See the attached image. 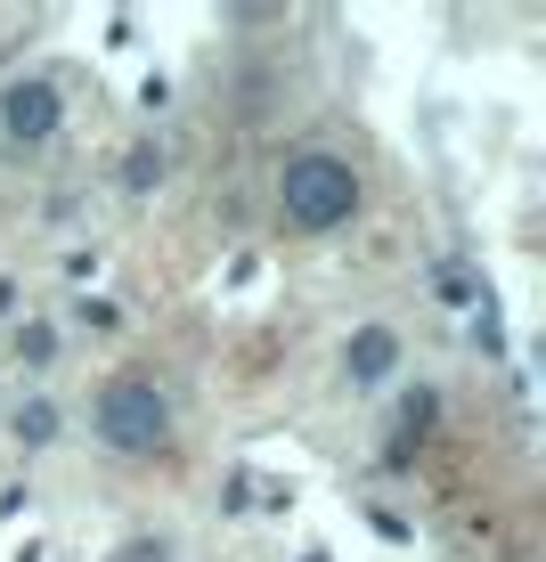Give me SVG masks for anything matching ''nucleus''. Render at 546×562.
<instances>
[{
  "instance_id": "obj_8",
  "label": "nucleus",
  "mask_w": 546,
  "mask_h": 562,
  "mask_svg": "<svg viewBox=\"0 0 546 562\" xmlns=\"http://www.w3.org/2000/svg\"><path fill=\"white\" fill-rule=\"evenodd\" d=\"M155 180H164V147L140 139V147L123 155V188H155Z\"/></svg>"
},
{
  "instance_id": "obj_2",
  "label": "nucleus",
  "mask_w": 546,
  "mask_h": 562,
  "mask_svg": "<svg viewBox=\"0 0 546 562\" xmlns=\"http://www.w3.org/2000/svg\"><path fill=\"white\" fill-rule=\"evenodd\" d=\"M359 212V171L335 147H294L278 164V221L302 228V237H326Z\"/></svg>"
},
{
  "instance_id": "obj_6",
  "label": "nucleus",
  "mask_w": 546,
  "mask_h": 562,
  "mask_svg": "<svg viewBox=\"0 0 546 562\" xmlns=\"http://www.w3.org/2000/svg\"><path fill=\"white\" fill-rule=\"evenodd\" d=\"M57 424H66V416H57V400H25V408L9 416V432L25 440V449H49V440H57Z\"/></svg>"
},
{
  "instance_id": "obj_1",
  "label": "nucleus",
  "mask_w": 546,
  "mask_h": 562,
  "mask_svg": "<svg viewBox=\"0 0 546 562\" xmlns=\"http://www.w3.org/2000/svg\"><path fill=\"white\" fill-rule=\"evenodd\" d=\"M90 440H99L107 457H171V440H180V424H171V392L140 367H114V375L90 392Z\"/></svg>"
},
{
  "instance_id": "obj_4",
  "label": "nucleus",
  "mask_w": 546,
  "mask_h": 562,
  "mask_svg": "<svg viewBox=\"0 0 546 562\" xmlns=\"http://www.w3.org/2000/svg\"><path fill=\"white\" fill-rule=\"evenodd\" d=\"M441 432V392L433 383H416V392H400V408H392V432H383V464H416L424 457V440Z\"/></svg>"
},
{
  "instance_id": "obj_3",
  "label": "nucleus",
  "mask_w": 546,
  "mask_h": 562,
  "mask_svg": "<svg viewBox=\"0 0 546 562\" xmlns=\"http://www.w3.org/2000/svg\"><path fill=\"white\" fill-rule=\"evenodd\" d=\"M57 123H66V99H57L49 74H16V82L0 90V131H9L16 147H49Z\"/></svg>"
},
{
  "instance_id": "obj_9",
  "label": "nucleus",
  "mask_w": 546,
  "mask_h": 562,
  "mask_svg": "<svg viewBox=\"0 0 546 562\" xmlns=\"http://www.w3.org/2000/svg\"><path fill=\"white\" fill-rule=\"evenodd\" d=\"M114 562H171V538H123V554H114Z\"/></svg>"
},
{
  "instance_id": "obj_5",
  "label": "nucleus",
  "mask_w": 546,
  "mask_h": 562,
  "mask_svg": "<svg viewBox=\"0 0 546 562\" xmlns=\"http://www.w3.org/2000/svg\"><path fill=\"white\" fill-rule=\"evenodd\" d=\"M400 351H408V342H400V326H350V342H343V375L350 383H359V392H367V383H392L400 375Z\"/></svg>"
},
{
  "instance_id": "obj_7",
  "label": "nucleus",
  "mask_w": 546,
  "mask_h": 562,
  "mask_svg": "<svg viewBox=\"0 0 546 562\" xmlns=\"http://www.w3.org/2000/svg\"><path fill=\"white\" fill-rule=\"evenodd\" d=\"M16 359H25V367H49V359H57V326H49V318H25V326H16Z\"/></svg>"
}]
</instances>
